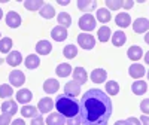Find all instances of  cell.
Returning <instances> with one entry per match:
<instances>
[{
    "label": "cell",
    "instance_id": "1",
    "mask_svg": "<svg viewBox=\"0 0 149 125\" xmlns=\"http://www.w3.org/2000/svg\"><path fill=\"white\" fill-rule=\"evenodd\" d=\"M82 125H107L112 116V101L102 90H88L81 98Z\"/></svg>",
    "mask_w": 149,
    "mask_h": 125
},
{
    "label": "cell",
    "instance_id": "2",
    "mask_svg": "<svg viewBox=\"0 0 149 125\" xmlns=\"http://www.w3.org/2000/svg\"><path fill=\"white\" fill-rule=\"evenodd\" d=\"M54 106L67 125H81V103L74 97L60 94Z\"/></svg>",
    "mask_w": 149,
    "mask_h": 125
},
{
    "label": "cell",
    "instance_id": "3",
    "mask_svg": "<svg viewBox=\"0 0 149 125\" xmlns=\"http://www.w3.org/2000/svg\"><path fill=\"white\" fill-rule=\"evenodd\" d=\"M79 28L84 30L85 33L86 31H91L95 28V18L91 15V14H85L79 18Z\"/></svg>",
    "mask_w": 149,
    "mask_h": 125
},
{
    "label": "cell",
    "instance_id": "4",
    "mask_svg": "<svg viewBox=\"0 0 149 125\" xmlns=\"http://www.w3.org/2000/svg\"><path fill=\"white\" fill-rule=\"evenodd\" d=\"M78 43L84 49H93L95 46V39H94V36H91L90 33H81L78 36Z\"/></svg>",
    "mask_w": 149,
    "mask_h": 125
},
{
    "label": "cell",
    "instance_id": "5",
    "mask_svg": "<svg viewBox=\"0 0 149 125\" xmlns=\"http://www.w3.org/2000/svg\"><path fill=\"white\" fill-rule=\"evenodd\" d=\"M9 82L12 86H21L24 85V82H26V76H24V73L21 70H12L9 73Z\"/></svg>",
    "mask_w": 149,
    "mask_h": 125
},
{
    "label": "cell",
    "instance_id": "6",
    "mask_svg": "<svg viewBox=\"0 0 149 125\" xmlns=\"http://www.w3.org/2000/svg\"><path fill=\"white\" fill-rule=\"evenodd\" d=\"M6 26L10 27V28H18L21 26V17L19 14H17L15 10H10L6 14Z\"/></svg>",
    "mask_w": 149,
    "mask_h": 125
},
{
    "label": "cell",
    "instance_id": "7",
    "mask_svg": "<svg viewBox=\"0 0 149 125\" xmlns=\"http://www.w3.org/2000/svg\"><path fill=\"white\" fill-rule=\"evenodd\" d=\"M64 94L69 95V97H74L76 98L79 94H81V85L74 81H70L64 85Z\"/></svg>",
    "mask_w": 149,
    "mask_h": 125
},
{
    "label": "cell",
    "instance_id": "8",
    "mask_svg": "<svg viewBox=\"0 0 149 125\" xmlns=\"http://www.w3.org/2000/svg\"><path fill=\"white\" fill-rule=\"evenodd\" d=\"M51 36H52V39L57 40V42H63L67 39V30L64 27H61V26H57L52 28L51 31Z\"/></svg>",
    "mask_w": 149,
    "mask_h": 125
},
{
    "label": "cell",
    "instance_id": "9",
    "mask_svg": "<svg viewBox=\"0 0 149 125\" xmlns=\"http://www.w3.org/2000/svg\"><path fill=\"white\" fill-rule=\"evenodd\" d=\"M133 30L140 34V33H145L146 30H149V21L146 18H137L133 24Z\"/></svg>",
    "mask_w": 149,
    "mask_h": 125
},
{
    "label": "cell",
    "instance_id": "10",
    "mask_svg": "<svg viewBox=\"0 0 149 125\" xmlns=\"http://www.w3.org/2000/svg\"><path fill=\"white\" fill-rule=\"evenodd\" d=\"M58 88H60V83L57 79H46L43 82V91L46 94H54L58 91Z\"/></svg>",
    "mask_w": 149,
    "mask_h": 125
},
{
    "label": "cell",
    "instance_id": "11",
    "mask_svg": "<svg viewBox=\"0 0 149 125\" xmlns=\"http://www.w3.org/2000/svg\"><path fill=\"white\" fill-rule=\"evenodd\" d=\"M86 79H88V76H86V72L84 67H76L73 72V81L78 82L79 85H84L86 83Z\"/></svg>",
    "mask_w": 149,
    "mask_h": 125
},
{
    "label": "cell",
    "instance_id": "12",
    "mask_svg": "<svg viewBox=\"0 0 149 125\" xmlns=\"http://www.w3.org/2000/svg\"><path fill=\"white\" fill-rule=\"evenodd\" d=\"M54 107V103L49 97H43L39 100V112L40 113H49Z\"/></svg>",
    "mask_w": 149,
    "mask_h": 125
},
{
    "label": "cell",
    "instance_id": "13",
    "mask_svg": "<svg viewBox=\"0 0 149 125\" xmlns=\"http://www.w3.org/2000/svg\"><path fill=\"white\" fill-rule=\"evenodd\" d=\"M21 61H22V55H21V52H18V51H12V52H9L8 57H6V63H8L9 66H14V67L19 66Z\"/></svg>",
    "mask_w": 149,
    "mask_h": 125
},
{
    "label": "cell",
    "instance_id": "14",
    "mask_svg": "<svg viewBox=\"0 0 149 125\" xmlns=\"http://www.w3.org/2000/svg\"><path fill=\"white\" fill-rule=\"evenodd\" d=\"M106 78H107V73L103 69H95L91 72V81L94 83H103L106 81Z\"/></svg>",
    "mask_w": 149,
    "mask_h": 125
},
{
    "label": "cell",
    "instance_id": "15",
    "mask_svg": "<svg viewBox=\"0 0 149 125\" xmlns=\"http://www.w3.org/2000/svg\"><path fill=\"white\" fill-rule=\"evenodd\" d=\"M51 51H52L51 42H48V40H40V42H37V45H36V52H37V54L48 55Z\"/></svg>",
    "mask_w": 149,
    "mask_h": 125
},
{
    "label": "cell",
    "instance_id": "16",
    "mask_svg": "<svg viewBox=\"0 0 149 125\" xmlns=\"http://www.w3.org/2000/svg\"><path fill=\"white\" fill-rule=\"evenodd\" d=\"M31 98H33V94H31V91L30 90H19L18 92H17V101L18 103H21V104H26V103H29V101H31Z\"/></svg>",
    "mask_w": 149,
    "mask_h": 125
},
{
    "label": "cell",
    "instance_id": "17",
    "mask_svg": "<svg viewBox=\"0 0 149 125\" xmlns=\"http://www.w3.org/2000/svg\"><path fill=\"white\" fill-rule=\"evenodd\" d=\"M127 54H128V58H130L131 61H139V60L143 57V51H142V48H140V46H136V45H133V46H130V48H128Z\"/></svg>",
    "mask_w": 149,
    "mask_h": 125
},
{
    "label": "cell",
    "instance_id": "18",
    "mask_svg": "<svg viewBox=\"0 0 149 125\" xmlns=\"http://www.w3.org/2000/svg\"><path fill=\"white\" fill-rule=\"evenodd\" d=\"M2 112L12 116V115H15L18 112V106H17V103L14 101V100H8V101H5L2 104Z\"/></svg>",
    "mask_w": 149,
    "mask_h": 125
},
{
    "label": "cell",
    "instance_id": "19",
    "mask_svg": "<svg viewBox=\"0 0 149 125\" xmlns=\"http://www.w3.org/2000/svg\"><path fill=\"white\" fill-rule=\"evenodd\" d=\"M128 73H130V76H131V78H134V79L143 78V74H145V67H143L142 64H137V63H136V64L130 66Z\"/></svg>",
    "mask_w": 149,
    "mask_h": 125
},
{
    "label": "cell",
    "instance_id": "20",
    "mask_svg": "<svg viewBox=\"0 0 149 125\" xmlns=\"http://www.w3.org/2000/svg\"><path fill=\"white\" fill-rule=\"evenodd\" d=\"M55 73L58 78H67L69 74L72 73V66L67 64V63H63V64H58L55 69Z\"/></svg>",
    "mask_w": 149,
    "mask_h": 125
},
{
    "label": "cell",
    "instance_id": "21",
    "mask_svg": "<svg viewBox=\"0 0 149 125\" xmlns=\"http://www.w3.org/2000/svg\"><path fill=\"white\" fill-rule=\"evenodd\" d=\"M45 122H46L48 125H64L66 121H64V118L57 112V113H49Z\"/></svg>",
    "mask_w": 149,
    "mask_h": 125
},
{
    "label": "cell",
    "instance_id": "22",
    "mask_svg": "<svg viewBox=\"0 0 149 125\" xmlns=\"http://www.w3.org/2000/svg\"><path fill=\"white\" fill-rule=\"evenodd\" d=\"M146 90H148V85H146V82H143V81H136V82H133V85H131V91H133L136 95L145 94Z\"/></svg>",
    "mask_w": 149,
    "mask_h": 125
},
{
    "label": "cell",
    "instance_id": "23",
    "mask_svg": "<svg viewBox=\"0 0 149 125\" xmlns=\"http://www.w3.org/2000/svg\"><path fill=\"white\" fill-rule=\"evenodd\" d=\"M115 22H116V26L125 28V27H128L131 24V17L128 14H118L116 18H115Z\"/></svg>",
    "mask_w": 149,
    "mask_h": 125
},
{
    "label": "cell",
    "instance_id": "24",
    "mask_svg": "<svg viewBox=\"0 0 149 125\" xmlns=\"http://www.w3.org/2000/svg\"><path fill=\"white\" fill-rule=\"evenodd\" d=\"M21 115L24 116V118H36V116H39V112H37V109L36 107H33V106H26L24 104L22 107H21Z\"/></svg>",
    "mask_w": 149,
    "mask_h": 125
},
{
    "label": "cell",
    "instance_id": "25",
    "mask_svg": "<svg viewBox=\"0 0 149 125\" xmlns=\"http://www.w3.org/2000/svg\"><path fill=\"white\" fill-rule=\"evenodd\" d=\"M125 42H127V36L124 31H115L112 34V43L115 46H122Z\"/></svg>",
    "mask_w": 149,
    "mask_h": 125
},
{
    "label": "cell",
    "instance_id": "26",
    "mask_svg": "<svg viewBox=\"0 0 149 125\" xmlns=\"http://www.w3.org/2000/svg\"><path fill=\"white\" fill-rule=\"evenodd\" d=\"M45 6V3L42 0H26L24 2V8L29 9V10H39Z\"/></svg>",
    "mask_w": 149,
    "mask_h": 125
},
{
    "label": "cell",
    "instance_id": "27",
    "mask_svg": "<svg viewBox=\"0 0 149 125\" xmlns=\"http://www.w3.org/2000/svg\"><path fill=\"white\" fill-rule=\"evenodd\" d=\"M26 67L27 69H30V70H33V69H36V67H39V64H40V60H39V57H37L36 54H31V55H29L27 58H26Z\"/></svg>",
    "mask_w": 149,
    "mask_h": 125
},
{
    "label": "cell",
    "instance_id": "28",
    "mask_svg": "<svg viewBox=\"0 0 149 125\" xmlns=\"http://www.w3.org/2000/svg\"><path fill=\"white\" fill-rule=\"evenodd\" d=\"M58 24L61 27H64V28H67V27H70V24H72V18H70V15L67 14V12H61V14H58Z\"/></svg>",
    "mask_w": 149,
    "mask_h": 125
},
{
    "label": "cell",
    "instance_id": "29",
    "mask_svg": "<svg viewBox=\"0 0 149 125\" xmlns=\"http://www.w3.org/2000/svg\"><path fill=\"white\" fill-rule=\"evenodd\" d=\"M97 18H98V21L100 22H109L110 21V12H109V9H106V8H102V9H98L97 10Z\"/></svg>",
    "mask_w": 149,
    "mask_h": 125
},
{
    "label": "cell",
    "instance_id": "30",
    "mask_svg": "<svg viewBox=\"0 0 149 125\" xmlns=\"http://www.w3.org/2000/svg\"><path fill=\"white\" fill-rule=\"evenodd\" d=\"M10 48H12V39L10 37H3V39H0V52L8 54V52H10Z\"/></svg>",
    "mask_w": 149,
    "mask_h": 125
},
{
    "label": "cell",
    "instance_id": "31",
    "mask_svg": "<svg viewBox=\"0 0 149 125\" xmlns=\"http://www.w3.org/2000/svg\"><path fill=\"white\" fill-rule=\"evenodd\" d=\"M40 15H42L43 18H46V19L54 18V15H55V9H54V6H51V5H45V6L40 9Z\"/></svg>",
    "mask_w": 149,
    "mask_h": 125
},
{
    "label": "cell",
    "instance_id": "32",
    "mask_svg": "<svg viewBox=\"0 0 149 125\" xmlns=\"http://www.w3.org/2000/svg\"><path fill=\"white\" fill-rule=\"evenodd\" d=\"M109 39H110V28L106 27V26L98 28V40L100 42H107Z\"/></svg>",
    "mask_w": 149,
    "mask_h": 125
},
{
    "label": "cell",
    "instance_id": "33",
    "mask_svg": "<svg viewBox=\"0 0 149 125\" xmlns=\"http://www.w3.org/2000/svg\"><path fill=\"white\" fill-rule=\"evenodd\" d=\"M63 54H64V57H66V58L72 60V58H74V57L78 55V48L74 46V45H67V46L64 48Z\"/></svg>",
    "mask_w": 149,
    "mask_h": 125
},
{
    "label": "cell",
    "instance_id": "34",
    "mask_svg": "<svg viewBox=\"0 0 149 125\" xmlns=\"http://www.w3.org/2000/svg\"><path fill=\"white\" fill-rule=\"evenodd\" d=\"M95 2L93 0V2H86V0H78V8L81 9V10H93L94 8H95Z\"/></svg>",
    "mask_w": 149,
    "mask_h": 125
},
{
    "label": "cell",
    "instance_id": "35",
    "mask_svg": "<svg viewBox=\"0 0 149 125\" xmlns=\"http://www.w3.org/2000/svg\"><path fill=\"white\" fill-rule=\"evenodd\" d=\"M106 91L109 95H116L119 92V85L115 82V81H110L106 83Z\"/></svg>",
    "mask_w": 149,
    "mask_h": 125
},
{
    "label": "cell",
    "instance_id": "36",
    "mask_svg": "<svg viewBox=\"0 0 149 125\" xmlns=\"http://www.w3.org/2000/svg\"><path fill=\"white\" fill-rule=\"evenodd\" d=\"M12 94H14V90L10 85H0V98H9Z\"/></svg>",
    "mask_w": 149,
    "mask_h": 125
},
{
    "label": "cell",
    "instance_id": "37",
    "mask_svg": "<svg viewBox=\"0 0 149 125\" xmlns=\"http://www.w3.org/2000/svg\"><path fill=\"white\" fill-rule=\"evenodd\" d=\"M106 6L110 9V10H116L122 6V0H107L106 2Z\"/></svg>",
    "mask_w": 149,
    "mask_h": 125
},
{
    "label": "cell",
    "instance_id": "38",
    "mask_svg": "<svg viewBox=\"0 0 149 125\" xmlns=\"http://www.w3.org/2000/svg\"><path fill=\"white\" fill-rule=\"evenodd\" d=\"M140 110L143 112L145 115H149V98L142 100V103H140Z\"/></svg>",
    "mask_w": 149,
    "mask_h": 125
},
{
    "label": "cell",
    "instance_id": "39",
    "mask_svg": "<svg viewBox=\"0 0 149 125\" xmlns=\"http://www.w3.org/2000/svg\"><path fill=\"white\" fill-rule=\"evenodd\" d=\"M0 125H10V115L8 113L0 115Z\"/></svg>",
    "mask_w": 149,
    "mask_h": 125
},
{
    "label": "cell",
    "instance_id": "40",
    "mask_svg": "<svg viewBox=\"0 0 149 125\" xmlns=\"http://www.w3.org/2000/svg\"><path fill=\"white\" fill-rule=\"evenodd\" d=\"M31 125H45V119L39 115V116H36L31 119Z\"/></svg>",
    "mask_w": 149,
    "mask_h": 125
},
{
    "label": "cell",
    "instance_id": "41",
    "mask_svg": "<svg viewBox=\"0 0 149 125\" xmlns=\"http://www.w3.org/2000/svg\"><path fill=\"white\" fill-rule=\"evenodd\" d=\"M125 122H127V125H142L140 119H137V118H133V116H131V118H128Z\"/></svg>",
    "mask_w": 149,
    "mask_h": 125
},
{
    "label": "cell",
    "instance_id": "42",
    "mask_svg": "<svg viewBox=\"0 0 149 125\" xmlns=\"http://www.w3.org/2000/svg\"><path fill=\"white\" fill-rule=\"evenodd\" d=\"M133 5H134V2L133 0H122V8H125V9H130V8H133Z\"/></svg>",
    "mask_w": 149,
    "mask_h": 125
},
{
    "label": "cell",
    "instance_id": "43",
    "mask_svg": "<svg viewBox=\"0 0 149 125\" xmlns=\"http://www.w3.org/2000/svg\"><path fill=\"white\" fill-rule=\"evenodd\" d=\"M140 122H142V125H149V116L148 115H142L140 116Z\"/></svg>",
    "mask_w": 149,
    "mask_h": 125
},
{
    "label": "cell",
    "instance_id": "44",
    "mask_svg": "<svg viewBox=\"0 0 149 125\" xmlns=\"http://www.w3.org/2000/svg\"><path fill=\"white\" fill-rule=\"evenodd\" d=\"M10 125H26V122L22 119H15L14 122H10Z\"/></svg>",
    "mask_w": 149,
    "mask_h": 125
},
{
    "label": "cell",
    "instance_id": "45",
    "mask_svg": "<svg viewBox=\"0 0 149 125\" xmlns=\"http://www.w3.org/2000/svg\"><path fill=\"white\" fill-rule=\"evenodd\" d=\"M115 125H127V122H125V121H116Z\"/></svg>",
    "mask_w": 149,
    "mask_h": 125
},
{
    "label": "cell",
    "instance_id": "46",
    "mask_svg": "<svg viewBox=\"0 0 149 125\" xmlns=\"http://www.w3.org/2000/svg\"><path fill=\"white\" fill-rule=\"evenodd\" d=\"M58 5H69V0H64V2L63 0H58Z\"/></svg>",
    "mask_w": 149,
    "mask_h": 125
},
{
    "label": "cell",
    "instance_id": "47",
    "mask_svg": "<svg viewBox=\"0 0 149 125\" xmlns=\"http://www.w3.org/2000/svg\"><path fill=\"white\" fill-rule=\"evenodd\" d=\"M145 61H146V64H149V51H148L146 55H145Z\"/></svg>",
    "mask_w": 149,
    "mask_h": 125
},
{
    "label": "cell",
    "instance_id": "48",
    "mask_svg": "<svg viewBox=\"0 0 149 125\" xmlns=\"http://www.w3.org/2000/svg\"><path fill=\"white\" fill-rule=\"evenodd\" d=\"M145 42H146V43H149V31H148V33H146V36H145Z\"/></svg>",
    "mask_w": 149,
    "mask_h": 125
},
{
    "label": "cell",
    "instance_id": "49",
    "mask_svg": "<svg viewBox=\"0 0 149 125\" xmlns=\"http://www.w3.org/2000/svg\"><path fill=\"white\" fill-rule=\"evenodd\" d=\"M2 17H3V10H2V8H0V19H2Z\"/></svg>",
    "mask_w": 149,
    "mask_h": 125
},
{
    "label": "cell",
    "instance_id": "50",
    "mask_svg": "<svg viewBox=\"0 0 149 125\" xmlns=\"http://www.w3.org/2000/svg\"><path fill=\"white\" fill-rule=\"evenodd\" d=\"M148 79H149V70H148Z\"/></svg>",
    "mask_w": 149,
    "mask_h": 125
},
{
    "label": "cell",
    "instance_id": "51",
    "mask_svg": "<svg viewBox=\"0 0 149 125\" xmlns=\"http://www.w3.org/2000/svg\"><path fill=\"white\" fill-rule=\"evenodd\" d=\"M148 90H149V88H148Z\"/></svg>",
    "mask_w": 149,
    "mask_h": 125
}]
</instances>
